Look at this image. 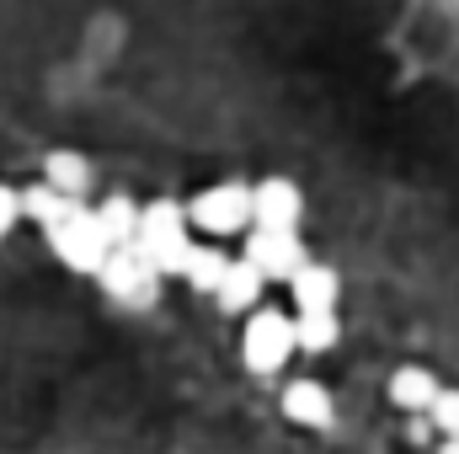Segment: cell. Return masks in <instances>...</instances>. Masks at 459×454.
Instances as JSON below:
<instances>
[{"label":"cell","instance_id":"obj_8","mask_svg":"<svg viewBox=\"0 0 459 454\" xmlns=\"http://www.w3.org/2000/svg\"><path fill=\"white\" fill-rule=\"evenodd\" d=\"M256 188V225H278V230H305V188L289 171H267L251 182Z\"/></svg>","mask_w":459,"mask_h":454},{"label":"cell","instance_id":"obj_13","mask_svg":"<svg viewBox=\"0 0 459 454\" xmlns=\"http://www.w3.org/2000/svg\"><path fill=\"white\" fill-rule=\"evenodd\" d=\"M230 262H235V257L225 251V240H204V235H198V246H193V257H187V267H182V284H187L193 294L214 300L220 284H225V273H230Z\"/></svg>","mask_w":459,"mask_h":454},{"label":"cell","instance_id":"obj_3","mask_svg":"<svg viewBox=\"0 0 459 454\" xmlns=\"http://www.w3.org/2000/svg\"><path fill=\"white\" fill-rule=\"evenodd\" d=\"M299 353V316L278 310V305H256L240 327V369L256 380H273L289 369V358Z\"/></svg>","mask_w":459,"mask_h":454},{"label":"cell","instance_id":"obj_14","mask_svg":"<svg viewBox=\"0 0 459 454\" xmlns=\"http://www.w3.org/2000/svg\"><path fill=\"white\" fill-rule=\"evenodd\" d=\"M91 209H97V225L108 230L113 246H134V235H139V214H144L139 198H128V193H102V198H91Z\"/></svg>","mask_w":459,"mask_h":454},{"label":"cell","instance_id":"obj_12","mask_svg":"<svg viewBox=\"0 0 459 454\" xmlns=\"http://www.w3.org/2000/svg\"><path fill=\"white\" fill-rule=\"evenodd\" d=\"M262 300H267V278H262V267L240 251V257L230 262L220 294H214V310H225V316H251Z\"/></svg>","mask_w":459,"mask_h":454},{"label":"cell","instance_id":"obj_10","mask_svg":"<svg viewBox=\"0 0 459 454\" xmlns=\"http://www.w3.org/2000/svg\"><path fill=\"white\" fill-rule=\"evenodd\" d=\"M38 177L48 182V188H59L65 198H75V204H91L97 198V166L81 155V150H48L43 155V166H38Z\"/></svg>","mask_w":459,"mask_h":454},{"label":"cell","instance_id":"obj_9","mask_svg":"<svg viewBox=\"0 0 459 454\" xmlns=\"http://www.w3.org/2000/svg\"><path fill=\"white\" fill-rule=\"evenodd\" d=\"M385 396H390V406H395V412L428 417V412L438 406V396H444V380H438L428 363H401V369H390Z\"/></svg>","mask_w":459,"mask_h":454},{"label":"cell","instance_id":"obj_18","mask_svg":"<svg viewBox=\"0 0 459 454\" xmlns=\"http://www.w3.org/2000/svg\"><path fill=\"white\" fill-rule=\"evenodd\" d=\"M438 454H459V439H444V444H438Z\"/></svg>","mask_w":459,"mask_h":454},{"label":"cell","instance_id":"obj_4","mask_svg":"<svg viewBox=\"0 0 459 454\" xmlns=\"http://www.w3.org/2000/svg\"><path fill=\"white\" fill-rule=\"evenodd\" d=\"M187 214H193V230L204 240H240L256 225V188L240 177H220L187 198Z\"/></svg>","mask_w":459,"mask_h":454},{"label":"cell","instance_id":"obj_11","mask_svg":"<svg viewBox=\"0 0 459 454\" xmlns=\"http://www.w3.org/2000/svg\"><path fill=\"white\" fill-rule=\"evenodd\" d=\"M289 300H294V310H337V305H342V273H337L332 262L310 257V262L294 273Z\"/></svg>","mask_w":459,"mask_h":454},{"label":"cell","instance_id":"obj_16","mask_svg":"<svg viewBox=\"0 0 459 454\" xmlns=\"http://www.w3.org/2000/svg\"><path fill=\"white\" fill-rule=\"evenodd\" d=\"M16 225H27V198H22L16 182L0 177V240H11V230Z\"/></svg>","mask_w":459,"mask_h":454},{"label":"cell","instance_id":"obj_1","mask_svg":"<svg viewBox=\"0 0 459 454\" xmlns=\"http://www.w3.org/2000/svg\"><path fill=\"white\" fill-rule=\"evenodd\" d=\"M134 246H139L166 278L182 284V267H187V257H193V246H198V230H193L187 204H182V198H144Z\"/></svg>","mask_w":459,"mask_h":454},{"label":"cell","instance_id":"obj_2","mask_svg":"<svg viewBox=\"0 0 459 454\" xmlns=\"http://www.w3.org/2000/svg\"><path fill=\"white\" fill-rule=\"evenodd\" d=\"M38 235H43L48 257H54L65 273H75V278H97L102 262L113 257V240H108V230L97 225V209H91V204L65 209L59 220H48Z\"/></svg>","mask_w":459,"mask_h":454},{"label":"cell","instance_id":"obj_7","mask_svg":"<svg viewBox=\"0 0 459 454\" xmlns=\"http://www.w3.org/2000/svg\"><path fill=\"white\" fill-rule=\"evenodd\" d=\"M278 412H283V423H294L305 433H332L337 428V396L321 380H289L283 396H278Z\"/></svg>","mask_w":459,"mask_h":454},{"label":"cell","instance_id":"obj_6","mask_svg":"<svg viewBox=\"0 0 459 454\" xmlns=\"http://www.w3.org/2000/svg\"><path fill=\"white\" fill-rule=\"evenodd\" d=\"M240 251L262 267V278L267 284H294V273L316 257L310 251V240H305V230H278V225H251L240 235Z\"/></svg>","mask_w":459,"mask_h":454},{"label":"cell","instance_id":"obj_5","mask_svg":"<svg viewBox=\"0 0 459 454\" xmlns=\"http://www.w3.org/2000/svg\"><path fill=\"white\" fill-rule=\"evenodd\" d=\"M91 284L102 289L108 305L128 310V316H139V310H155V305H160V294H166L171 278H166L139 246H113V257L102 262V273H97Z\"/></svg>","mask_w":459,"mask_h":454},{"label":"cell","instance_id":"obj_15","mask_svg":"<svg viewBox=\"0 0 459 454\" xmlns=\"http://www.w3.org/2000/svg\"><path fill=\"white\" fill-rule=\"evenodd\" d=\"M294 316H299V353L342 347V310H294Z\"/></svg>","mask_w":459,"mask_h":454},{"label":"cell","instance_id":"obj_17","mask_svg":"<svg viewBox=\"0 0 459 454\" xmlns=\"http://www.w3.org/2000/svg\"><path fill=\"white\" fill-rule=\"evenodd\" d=\"M428 417H433V428L444 439H459V385H444V396H438V406Z\"/></svg>","mask_w":459,"mask_h":454}]
</instances>
